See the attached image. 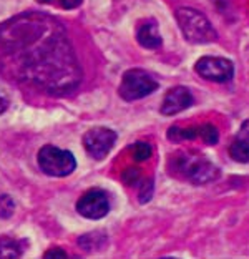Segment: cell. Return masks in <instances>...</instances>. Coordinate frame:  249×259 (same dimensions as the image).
<instances>
[{"label":"cell","instance_id":"d6986e66","mask_svg":"<svg viewBox=\"0 0 249 259\" xmlns=\"http://www.w3.org/2000/svg\"><path fill=\"white\" fill-rule=\"evenodd\" d=\"M81 2H83V0H60L62 7H63V9H68V10H72V9L80 7Z\"/></svg>","mask_w":249,"mask_h":259},{"label":"cell","instance_id":"30bf717a","mask_svg":"<svg viewBox=\"0 0 249 259\" xmlns=\"http://www.w3.org/2000/svg\"><path fill=\"white\" fill-rule=\"evenodd\" d=\"M136 40L138 44L143 47V49H159L163 44L161 37H159V32H158V23L156 20H145L141 25L138 27V32H136Z\"/></svg>","mask_w":249,"mask_h":259},{"label":"cell","instance_id":"44dd1931","mask_svg":"<svg viewBox=\"0 0 249 259\" xmlns=\"http://www.w3.org/2000/svg\"><path fill=\"white\" fill-rule=\"evenodd\" d=\"M7 107H9V100H7V97H5L4 93H0V113H4V111L7 110Z\"/></svg>","mask_w":249,"mask_h":259},{"label":"cell","instance_id":"603a6c76","mask_svg":"<svg viewBox=\"0 0 249 259\" xmlns=\"http://www.w3.org/2000/svg\"><path fill=\"white\" fill-rule=\"evenodd\" d=\"M38 2H42V4H47V2H50V0H38Z\"/></svg>","mask_w":249,"mask_h":259},{"label":"cell","instance_id":"e0dca14e","mask_svg":"<svg viewBox=\"0 0 249 259\" xmlns=\"http://www.w3.org/2000/svg\"><path fill=\"white\" fill-rule=\"evenodd\" d=\"M121 180L128 186H133V185H136L141 180V171H140L138 168H128L127 171L121 175Z\"/></svg>","mask_w":249,"mask_h":259},{"label":"cell","instance_id":"ac0fdd59","mask_svg":"<svg viewBox=\"0 0 249 259\" xmlns=\"http://www.w3.org/2000/svg\"><path fill=\"white\" fill-rule=\"evenodd\" d=\"M236 138H239V140L244 141V143L249 145V120L242 121V125L239 128V133H238V137H236Z\"/></svg>","mask_w":249,"mask_h":259},{"label":"cell","instance_id":"3957f363","mask_svg":"<svg viewBox=\"0 0 249 259\" xmlns=\"http://www.w3.org/2000/svg\"><path fill=\"white\" fill-rule=\"evenodd\" d=\"M176 20L181 28V33L189 44L206 45L218 40V33L213 23L201 12L188 7H181L176 10Z\"/></svg>","mask_w":249,"mask_h":259},{"label":"cell","instance_id":"9a60e30c","mask_svg":"<svg viewBox=\"0 0 249 259\" xmlns=\"http://www.w3.org/2000/svg\"><path fill=\"white\" fill-rule=\"evenodd\" d=\"M151 153H153L151 145H150V143H143V141H140V143H136V145L133 146V160H135V161H138V163L146 161L148 158L151 156Z\"/></svg>","mask_w":249,"mask_h":259},{"label":"cell","instance_id":"6da1fadb","mask_svg":"<svg viewBox=\"0 0 249 259\" xmlns=\"http://www.w3.org/2000/svg\"><path fill=\"white\" fill-rule=\"evenodd\" d=\"M0 49L10 75L49 95L78 87L81 70L63 27L44 14L17 15L0 27Z\"/></svg>","mask_w":249,"mask_h":259},{"label":"cell","instance_id":"5bb4252c","mask_svg":"<svg viewBox=\"0 0 249 259\" xmlns=\"http://www.w3.org/2000/svg\"><path fill=\"white\" fill-rule=\"evenodd\" d=\"M198 138L203 140L206 145H216L219 141V132L213 123H203L198 126Z\"/></svg>","mask_w":249,"mask_h":259},{"label":"cell","instance_id":"8fae6325","mask_svg":"<svg viewBox=\"0 0 249 259\" xmlns=\"http://www.w3.org/2000/svg\"><path fill=\"white\" fill-rule=\"evenodd\" d=\"M22 252H23V248L20 246L19 241L10 239V238H2V239H0V257H2V259L20 257Z\"/></svg>","mask_w":249,"mask_h":259},{"label":"cell","instance_id":"277c9868","mask_svg":"<svg viewBox=\"0 0 249 259\" xmlns=\"http://www.w3.org/2000/svg\"><path fill=\"white\" fill-rule=\"evenodd\" d=\"M37 163L42 171L49 176H53V178L68 176L76 168V161L72 153L52 145H45L44 148H40L37 155Z\"/></svg>","mask_w":249,"mask_h":259},{"label":"cell","instance_id":"2e32d148","mask_svg":"<svg viewBox=\"0 0 249 259\" xmlns=\"http://www.w3.org/2000/svg\"><path fill=\"white\" fill-rule=\"evenodd\" d=\"M15 211V201L12 199L9 194H2L0 196V218L9 220Z\"/></svg>","mask_w":249,"mask_h":259},{"label":"cell","instance_id":"8992f818","mask_svg":"<svg viewBox=\"0 0 249 259\" xmlns=\"http://www.w3.org/2000/svg\"><path fill=\"white\" fill-rule=\"evenodd\" d=\"M116 141V133L110 128L97 126L83 135V148L87 155L93 160H103L113 148Z\"/></svg>","mask_w":249,"mask_h":259},{"label":"cell","instance_id":"ffe728a7","mask_svg":"<svg viewBox=\"0 0 249 259\" xmlns=\"http://www.w3.org/2000/svg\"><path fill=\"white\" fill-rule=\"evenodd\" d=\"M44 257H47V259H50V257H55V259H58V257H67V252L62 251V249H50V251L45 252Z\"/></svg>","mask_w":249,"mask_h":259},{"label":"cell","instance_id":"52a82bcc","mask_svg":"<svg viewBox=\"0 0 249 259\" xmlns=\"http://www.w3.org/2000/svg\"><path fill=\"white\" fill-rule=\"evenodd\" d=\"M194 70L204 80L215 83H228L234 75V65L228 58L219 57H203L194 65Z\"/></svg>","mask_w":249,"mask_h":259},{"label":"cell","instance_id":"5b68a950","mask_svg":"<svg viewBox=\"0 0 249 259\" xmlns=\"http://www.w3.org/2000/svg\"><path fill=\"white\" fill-rule=\"evenodd\" d=\"M156 90L158 83L150 73H146L141 68H132L123 73L118 93L124 102H135V100L145 98Z\"/></svg>","mask_w":249,"mask_h":259},{"label":"cell","instance_id":"ba28073f","mask_svg":"<svg viewBox=\"0 0 249 259\" xmlns=\"http://www.w3.org/2000/svg\"><path fill=\"white\" fill-rule=\"evenodd\" d=\"M76 211L87 220H102L110 211L108 194L98 188L87 191L76 203Z\"/></svg>","mask_w":249,"mask_h":259},{"label":"cell","instance_id":"9c48e42d","mask_svg":"<svg viewBox=\"0 0 249 259\" xmlns=\"http://www.w3.org/2000/svg\"><path fill=\"white\" fill-rule=\"evenodd\" d=\"M193 102H194L193 93L189 92L186 87H175L166 92L159 111H161L164 116H173L176 113H180V111L189 108L193 105Z\"/></svg>","mask_w":249,"mask_h":259},{"label":"cell","instance_id":"7402d4cb","mask_svg":"<svg viewBox=\"0 0 249 259\" xmlns=\"http://www.w3.org/2000/svg\"><path fill=\"white\" fill-rule=\"evenodd\" d=\"M213 4L216 5V7L219 9V10H223V9H226L228 5H229V0H211Z\"/></svg>","mask_w":249,"mask_h":259},{"label":"cell","instance_id":"7c38bea8","mask_svg":"<svg viewBox=\"0 0 249 259\" xmlns=\"http://www.w3.org/2000/svg\"><path fill=\"white\" fill-rule=\"evenodd\" d=\"M198 138V126L196 128H181L180 125H175L168 130V140L175 143H181L186 140Z\"/></svg>","mask_w":249,"mask_h":259},{"label":"cell","instance_id":"7a4b0ae2","mask_svg":"<svg viewBox=\"0 0 249 259\" xmlns=\"http://www.w3.org/2000/svg\"><path fill=\"white\" fill-rule=\"evenodd\" d=\"M170 168L173 175L181 176L194 185H206L216 180L219 175L215 163L208 160L204 155H196V153H178L171 158Z\"/></svg>","mask_w":249,"mask_h":259},{"label":"cell","instance_id":"4fadbf2b","mask_svg":"<svg viewBox=\"0 0 249 259\" xmlns=\"http://www.w3.org/2000/svg\"><path fill=\"white\" fill-rule=\"evenodd\" d=\"M229 156L238 163H249V145L236 138L229 146Z\"/></svg>","mask_w":249,"mask_h":259}]
</instances>
